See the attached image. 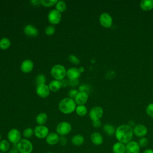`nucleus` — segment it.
Wrapping results in <instances>:
<instances>
[{"mask_svg":"<svg viewBox=\"0 0 153 153\" xmlns=\"http://www.w3.org/2000/svg\"><path fill=\"white\" fill-rule=\"evenodd\" d=\"M66 75L70 80H75L78 79L81 76V72H79L78 68H71L66 71Z\"/></svg>","mask_w":153,"mask_h":153,"instance_id":"15","label":"nucleus"},{"mask_svg":"<svg viewBox=\"0 0 153 153\" xmlns=\"http://www.w3.org/2000/svg\"><path fill=\"white\" fill-rule=\"evenodd\" d=\"M68 59L72 63H75V64H78L79 63V59L74 56V55H70L69 57H68Z\"/></svg>","mask_w":153,"mask_h":153,"instance_id":"36","label":"nucleus"},{"mask_svg":"<svg viewBox=\"0 0 153 153\" xmlns=\"http://www.w3.org/2000/svg\"><path fill=\"white\" fill-rule=\"evenodd\" d=\"M32 4H33V3H35V4H39V3H41V1H30Z\"/></svg>","mask_w":153,"mask_h":153,"instance_id":"44","label":"nucleus"},{"mask_svg":"<svg viewBox=\"0 0 153 153\" xmlns=\"http://www.w3.org/2000/svg\"><path fill=\"white\" fill-rule=\"evenodd\" d=\"M59 109L64 114H71L75 110L76 103L72 98H65L60 102L59 104Z\"/></svg>","mask_w":153,"mask_h":153,"instance_id":"2","label":"nucleus"},{"mask_svg":"<svg viewBox=\"0 0 153 153\" xmlns=\"http://www.w3.org/2000/svg\"><path fill=\"white\" fill-rule=\"evenodd\" d=\"M90 140L91 142L96 146L100 145L103 142V137L99 132H93L91 133L90 136Z\"/></svg>","mask_w":153,"mask_h":153,"instance_id":"17","label":"nucleus"},{"mask_svg":"<svg viewBox=\"0 0 153 153\" xmlns=\"http://www.w3.org/2000/svg\"><path fill=\"white\" fill-rule=\"evenodd\" d=\"M100 24L105 28H109L112 26L113 23V19L112 16L108 13H102L99 18Z\"/></svg>","mask_w":153,"mask_h":153,"instance_id":"7","label":"nucleus"},{"mask_svg":"<svg viewBox=\"0 0 153 153\" xmlns=\"http://www.w3.org/2000/svg\"><path fill=\"white\" fill-rule=\"evenodd\" d=\"M36 91L37 94L42 98L47 97L49 94L50 90L48 87V85H47L45 84L38 85L36 88Z\"/></svg>","mask_w":153,"mask_h":153,"instance_id":"13","label":"nucleus"},{"mask_svg":"<svg viewBox=\"0 0 153 153\" xmlns=\"http://www.w3.org/2000/svg\"><path fill=\"white\" fill-rule=\"evenodd\" d=\"M133 134L139 138L145 137L148 133L147 127L142 124H136L133 127Z\"/></svg>","mask_w":153,"mask_h":153,"instance_id":"9","label":"nucleus"},{"mask_svg":"<svg viewBox=\"0 0 153 153\" xmlns=\"http://www.w3.org/2000/svg\"><path fill=\"white\" fill-rule=\"evenodd\" d=\"M45 81H46V78L44 74H39L36 78V81L38 85L45 84Z\"/></svg>","mask_w":153,"mask_h":153,"instance_id":"33","label":"nucleus"},{"mask_svg":"<svg viewBox=\"0 0 153 153\" xmlns=\"http://www.w3.org/2000/svg\"><path fill=\"white\" fill-rule=\"evenodd\" d=\"M35 120L39 125L43 126L47 121V115L44 112L40 113L36 116Z\"/></svg>","mask_w":153,"mask_h":153,"instance_id":"26","label":"nucleus"},{"mask_svg":"<svg viewBox=\"0 0 153 153\" xmlns=\"http://www.w3.org/2000/svg\"><path fill=\"white\" fill-rule=\"evenodd\" d=\"M33 68V63L30 60H25L21 64L20 69L24 73L30 72Z\"/></svg>","mask_w":153,"mask_h":153,"instance_id":"18","label":"nucleus"},{"mask_svg":"<svg viewBox=\"0 0 153 153\" xmlns=\"http://www.w3.org/2000/svg\"><path fill=\"white\" fill-rule=\"evenodd\" d=\"M103 115V109L100 106H94L89 112V117L92 121L100 120Z\"/></svg>","mask_w":153,"mask_h":153,"instance_id":"8","label":"nucleus"},{"mask_svg":"<svg viewBox=\"0 0 153 153\" xmlns=\"http://www.w3.org/2000/svg\"><path fill=\"white\" fill-rule=\"evenodd\" d=\"M88 95L87 92L79 91L75 97V102L78 105H84L88 100Z\"/></svg>","mask_w":153,"mask_h":153,"instance_id":"14","label":"nucleus"},{"mask_svg":"<svg viewBox=\"0 0 153 153\" xmlns=\"http://www.w3.org/2000/svg\"><path fill=\"white\" fill-rule=\"evenodd\" d=\"M49 134V130L45 126H37L34 128V134L39 139H44Z\"/></svg>","mask_w":153,"mask_h":153,"instance_id":"10","label":"nucleus"},{"mask_svg":"<svg viewBox=\"0 0 153 153\" xmlns=\"http://www.w3.org/2000/svg\"><path fill=\"white\" fill-rule=\"evenodd\" d=\"M93 126L95 128H98V127H100V126H101V121L100 120H96V121H93V123H92Z\"/></svg>","mask_w":153,"mask_h":153,"instance_id":"40","label":"nucleus"},{"mask_svg":"<svg viewBox=\"0 0 153 153\" xmlns=\"http://www.w3.org/2000/svg\"><path fill=\"white\" fill-rule=\"evenodd\" d=\"M78 69H79V72H80L81 73L84 71V68H83V67H80V68H78Z\"/></svg>","mask_w":153,"mask_h":153,"instance_id":"45","label":"nucleus"},{"mask_svg":"<svg viewBox=\"0 0 153 153\" xmlns=\"http://www.w3.org/2000/svg\"><path fill=\"white\" fill-rule=\"evenodd\" d=\"M66 9V4L63 1H57L56 4V10L59 12H63Z\"/></svg>","mask_w":153,"mask_h":153,"instance_id":"29","label":"nucleus"},{"mask_svg":"<svg viewBox=\"0 0 153 153\" xmlns=\"http://www.w3.org/2000/svg\"><path fill=\"white\" fill-rule=\"evenodd\" d=\"M7 139L12 145L17 144L22 139L20 132L16 128L11 129L7 134Z\"/></svg>","mask_w":153,"mask_h":153,"instance_id":"6","label":"nucleus"},{"mask_svg":"<svg viewBox=\"0 0 153 153\" xmlns=\"http://www.w3.org/2000/svg\"><path fill=\"white\" fill-rule=\"evenodd\" d=\"M76 113L79 116H84L87 113V109L85 105H78L75 109Z\"/></svg>","mask_w":153,"mask_h":153,"instance_id":"27","label":"nucleus"},{"mask_svg":"<svg viewBox=\"0 0 153 153\" xmlns=\"http://www.w3.org/2000/svg\"><path fill=\"white\" fill-rule=\"evenodd\" d=\"M25 33L29 36H36L38 35V29L32 25H27L24 28Z\"/></svg>","mask_w":153,"mask_h":153,"instance_id":"19","label":"nucleus"},{"mask_svg":"<svg viewBox=\"0 0 153 153\" xmlns=\"http://www.w3.org/2000/svg\"><path fill=\"white\" fill-rule=\"evenodd\" d=\"M140 147L137 142L131 140L126 144V153H139Z\"/></svg>","mask_w":153,"mask_h":153,"instance_id":"12","label":"nucleus"},{"mask_svg":"<svg viewBox=\"0 0 153 153\" xmlns=\"http://www.w3.org/2000/svg\"><path fill=\"white\" fill-rule=\"evenodd\" d=\"M112 150L113 153H126V144L117 142L113 144Z\"/></svg>","mask_w":153,"mask_h":153,"instance_id":"20","label":"nucleus"},{"mask_svg":"<svg viewBox=\"0 0 153 153\" xmlns=\"http://www.w3.org/2000/svg\"><path fill=\"white\" fill-rule=\"evenodd\" d=\"M51 74L56 79L60 81L64 79L66 75V70L65 68L61 65H56L53 66L51 69Z\"/></svg>","mask_w":153,"mask_h":153,"instance_id":"4","label":"nucleus"},{"mask_svg":"<svg viewBox=\"0 0 153 153\" xmlns=\"http://www.w3.org/2000/svg\"><path fill=\"white\" fill-rule=\"evenodd\" d=\"M62 87V84H61V82L59 80H52L48 85V87L50 88V90L52 91H57L59 89H60V88Z\"/></svg>","mask_w":153,"mask_h":153,"instance_id":"25","label":"nucleus"},{"mask_svg":"<svg viewBox=\"0 0 153 153\" xmlns=\"http://www.w3.org/2000/svg\"><path fill=\"white\" fill-rule=\"evenodd\" d=\"M78 93H79V91L78 90H71L69 91V95L71 97L75 98Z\"/></svg>","mask_w":153,"mask_h":153,"instance_id":"39","label":"nucleus"},{"mask_svg":"<svg viewBox=\"0 0 153 153\" xmlns=\"http://www.w3.org/2000/svg\"><path fill=\"white\" fill-rule=\"evenodd\" d=\"M78 83V79H75V80H70L69 84L72 85H75Z\"/></svg>","mask_w":153,"mask_h":153,"instance_id":"42","label":"nucleus"},{"mask_svg":"<svg viewBox=\"0 0 153 153\" xmlns=\"http://www.w3.org/2000/svg\"><path fill=\"white\" fill-rule=\"evenodd\" d=\"M57 0H41V4L45 7H51L57 3Z\"/></svg>","mask_w":153,"mask_h":153,"instance_id":"31","label":"nucleus"},{"mask_svg":"<svg viewBox=\"0 0 153 153\" xmlns=\"http://www.w3.org/2000/svg\"><path fill=\"white\" fill-rule=\"evenodd\" d=\"M19 153H32L33 149V144L27 139H22L17 144Z\"/></svg>","mask_w":153,"mask_h":153,"instance_id":"3","label":"nucleus"},{"mask_svg":"<svg viewBox=\"0 0 153 153\" xmlns=\"http://www.w3.org/2000/svg\"><path fill=\"white\" fill-rule=\"evenodd\" d=\"M62 19V15L60 12L57 11V10L53 9L51 10L48 15V19L50 23L53 25L58 24Z\"/></svg>","mask_w":153,"mask_h":153,"instance_id":"11","label":"nucleus"},{"mask_svg":"<svg viewBox=\"0 0 153 153\" xmlns=\"http://www.w3.org/2000/svg\"><path fill=\"white\" fill-rule=\"evenodd\" d=\"M10 149V143L8 140L2 139L0 141V151L2 152L6 153Z\"/></svg>","mask_w":153,"mask_h":153,"instance_id":"24","label":"nucleus"},{"mask_svg":"<svg viewBox=\"0 0 153 153\" xmlns=\"http://www.w3.org/2000/svg\"><path fill=\"white\" fill-rule=\"evenodd\" d=\"M148 139L145 137H141V138H139L137 143L139 145V146L140 148H145L146 147L148 144Z\"/></svg>","mask_w":153,"mask_h":153,"instance_id":"32","label":"nucleus"},{"mask_svg":"<svg viewBox=\"0 0 153 153\" xmlns=\"http://www.w3.org/2000/svg\"><path fill=\"white\" fill-rule=\"evenodd\" d=\"M143 153H153V149L151 148H147L145 150H144Z\"/></svg>","mask_w":153,"mask_h":153,"instance_id":"43","label":"nucleus"},{"mask_svg":"<svg viewBox=\"0 0 153 153\" xmlns=\"http://www.w3.org/2000/svg\"><path fill=\"white\" fill-rule=\"evenodd\" d=\"M116 128L114 126L111 124H105L103 126V131L108 136H113L115 135Z\"/></svg>","mask_w":153,"mask_h":153,"instance_id":"23","label":"nucleus"},{"mask_svg":"<svg viewBox=\"0 0 153 153\" xmlns=\"http://www.w3.org/2000/svg\"><path fill=\"white\" fill-rule=\"evenodd\" d=\"M146 113L148 116L153 118V103L148 105L146 108Z\"/></svg>","mask_w":153,"mask_h":153,"instance_id":"34","label":"nucleus"},{"mask_svg":"<svg viewBox=\"0 0 153 153\" xmlns=\"http://www.w3.org/2000/svg\"><path fill=\"white\" fill-rule=\"evenodd\" d=\"M11 45L10 40L7 38H3L0 40V48L2 50L7 49Z\"/></svg>","mask_w":153,"mask_h":153,"instance_id":"28","label":"nucleus"},{"mask_svg":"<svg viewBox=\"0 0 153 153\" xmlns=\"http://www.w3.org/2000/svg\"><path fill=\"white\" fill-rule=\"evenodd\" d=\"M140 7L143 11H151L153 8V0H142L140 2Z\"/></svg>","mask_w":153,"mask_h":153,"instance_id":"21","label":"nucleus"},{"mask_svg":"<svg viewBox=\"0 0 153 153\" xmlns=\"http://www.w3.org/2000/svg\"><path fill=\"white\" fill-rule=\"evenodd\" d=\"M59 137L60 136L57 133L51 132L49 133V134L45 138V140L47 144L50 145H54L59 143Z\"/></svg>","mask_w":153,"mask_h":153,"instance_id":"16","label":"nucleus"},{"mask_svg":"<svg viewBox=\"0 0 153 153\" xmlns=\"http://www.w3.org/2000/svg\"><path fill=\"white\" fill-rule=\"evenodd\" d=\"M60 82H61L62 87H66L67 85V84H68V81L65 79H63L60 80Z\"/></svg>","mask_w":153,"mask_h":153,"instance_id":"41","label":"nucleus"},{"mask_svg":"<svg viewBox=\"0 0 153 153\" xmlns=\"http://www.w3.org/2000/svg\"><path fill=\"white\" fill-rule=\"evenodd\" d=\"M0 153H4V152H0Z\"/></svg>","mask_w":153,"mask_h":153,"instance_id":"48","label":"nucleus"},{"mask_svg":"<svg viewBox=\"0 0 153 153\" xmlns=\"http://www.w3.org/2000/svg\"><path fill=\"white\" fill-rule=\"evenodd\" d=\"M45 33L48 35H53L54 32H55V27L53 26H51V25H50L48 26H47L46 28H45Z\"/></svg>","mask_w":153,"mask_h":153,"instance_id":"35","label":"nucleus"},{"mask_svg":"<svg viewBox=\"0 0 153 153\" xmlns=\"http://www.w3.org/2000/svg\"><path fill=\"white\" fill-rule=\"evenodd\" d=\"M71 125L67 121H62L56 127V132L60 136H65L71 132Z\"/></svg>","mask_w":153,"mask_h":153,"instance_id":"5","label":"nucleus"},{"mask_svg":"<svg viewBox=\"0 0 153 153\" xmlns=\"http://www.w3.org/2000/svg\"><path fill=\"white\" fill-rule=\"evenodd\" d=\"M45 153H52L51 152H50V151H48V152H45Z\"/></svg>","mask_w":153,"mask_h":153,"instance_id":"46","label":"nucleus"},{"mask_svg":"<svg viewBox=\"0 0 153 153\" xmlns=\"http://www.w3.org/2000/svg\"><path fill=\"white\" fill-rule=\"evenodd\" d=\"M67 139L65 136H60L59 137V143L62 145V146H65L67 143Z\"/></svg>","mask_w":153,"mask_h":153,"instance_id":"37","label":"nucleus"},{"mask_svg":"<svg viewBox=\"0 0 153 153\" xmlns=\"http://www.w3.org/2000/svg\"><path fill=\"white\" fill-rule=\"evenodd\" d=\"M1 140V134H0V141Z\"/></svg>","mask_w":153,"mask_h":153,"instance_id":"47","label":"nucleus"},{"mask_svg":"<svg viewBox=\"0 0 153 153\" xmlns=\"http://www.w3.org/2000/svg\"><path fill=\"white\" fill-rule=\"evenodd\" d=\"M8 153H19V151L17 148V144L12 145V147L10 148Z\"/></svg>","mask_w":153,"mask_h":153,"instance_id":"38","label":"nucleus"},{"mask_svg":"<svg viewBox=\"0 0 153 153\" xmlns=\"http://www.w3.org/2000/svg\"><path fill=\"white\" fill-rule=\"evenodd\" d=\"M133 135V128L128 124H121L115 130V136L117 140L124 144L132 140Z\"/></svg>","mask_w":153,"mask_h":153,"instance_id":"1","label":"nucleus"},{"mask_svg":"<svg viewBox=\"0 0 153 153\" xmlns=\"http://www.w3.org/2000/svg\"><path fill=\"white\" fill-rule=\"evenodd\" d=\"M34 134V130H33L32 128L28 127L24 130L23 132V135L25 137V139H28L31 137Z\"/></svg>","mask_w":153,"mask_h":153,"instance_id":"30","label":"nucleus"},{"mask_svg":"<svg viewBox=\"0 0 153 153\" xmlns=\"http://www.w3.org/2000/svg\"><path fill=\"white\" fill-rule=\"evenodd\" d=\"M84 137L82 135L77 134L74 135L72 139H71V142L72 143L76 146H81L84 144Z\"/></svg>","mask_w":153,"mask_h":153,"instance_id":"22","label":"nucleus"}]
</instances>
